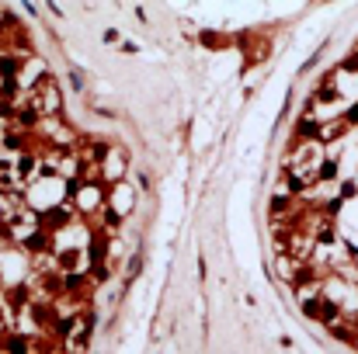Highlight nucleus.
Segmentation results:
<instances>
[{"label":"nucleus","mask_w":358,"mask_h":354,"mask_svg":"<svg viewBox=\"0 0 358 354\" xmlns=\"http://www.w3.org/2000/svg\"><path fill=\"white\" fill-rule=\"evenodd\" d=\"M268 246L303 320L358 354V42L320 73L289 128Z\"/></svg>","instance_id":"nucleus-1"}]
</instances>
